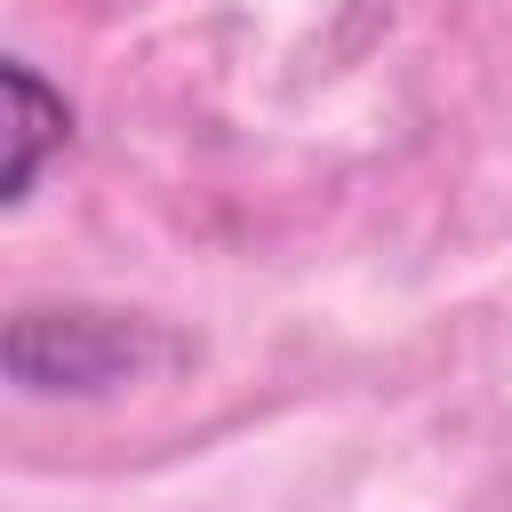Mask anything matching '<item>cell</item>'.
I'll return each mask as SVG.
<instances>
[{
	"mask_svg": "<svg viewBox=\"0 0 512 512\" xmlns=\"http://www.w3.org/2000/svg\"><path fill=\"white\" fill-rule=\"evenodd\" d=\"M176 360L184 344L160 320L112 304H24L0 336V368L24 400H104Z\"/></svg>",
	"mask_w": 512,
	"mask_h": 512,
	"instance_id": "1",
	"label": "cell"
},
{
	"mask_svg": "<svg viewBox=\"0 0 512 512\" xmlns=\"http://www.w3.org/2000/svg\"><path fill=\"white\" fill-rule=\"evenodd\" d=\"M64 144H72V104L16 56V64H8V176H0V200L24 208L32 184H40V168H48Z\"/></svg>",
	"mask_w": 512,
	"mask_h": 512,
	"instance_id": "2",
	"label": "cell"
}]
</instances>
